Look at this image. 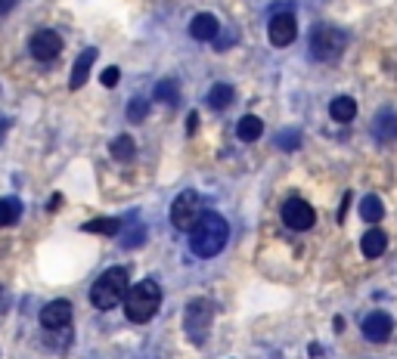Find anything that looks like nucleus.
Listing matches in <instances>:
<instances>
[{"instance_id": "29", "label": "nucleus", "mask_w": 397, "mask_h": 359, "mask_svg": "<svg viewBox=\"0 0 397 359\" xmlns=\"http://www.w3.org/2000/svg\"><path fill=\"white\" fill-rule=\"evenodd\" d=\"M196 130H199V115H196V111H190V115H186V133L193 137Z\"/></svg>"}, {"instance_id": "16", "label": "nucleus", "mask_w": 397, "mask_h": 359, "mask_svg": "<svg viewBox=\"0 0 397 359\" xmlns=\"http://www.w3.org/2000/svg\"><path fill=\"white\" fill-rule=\"evenodd\" d=\"M329 115H332V121L339 124H348L357 118V102L351 100V96H335L332 106H329Z\"/></svg>"}, {"instance_id": "25", "label": "nucleus", "mask_w": 397, "mask_h": 359, "mask_svg": "<svg viewBox=\"0 0 397 359\" xmlns=\"http://www.w3.org/2000/svg\"><path fill=\"white\" fill-rule=\"evenodd\" d=\"M276 146L286 149V152H292V149L301 146V133H298V130H282L280 137H276Z\"/></svg>"}, {"instance_id": "24", "label": "nucleus", "mask_w": 397, "mask_h": 359, "mask_svg": "<svg viewBox=\"0 0 397 359\" xmlns=\"http://www.w3.org/2000/svg\"><path fill=\"white\" fill-rule=\"evenodd\" d=\"M146 115H149V102L140 100V96H134V100L127 102V121L140 124V121H146Z\"/></svg>"}, {"instance_id": "4", "label": "nucleus", "mask_w": 397, "mask_h": 359, "mask_svg": "<svg viewBox=\"0 0 397 359\" xmlns=\"http://www.w3.org/2000/svg\"><path fill=\"white\" fill-rule=\"evenodd\" d=\"M348 47V34L335 25H313L311 32V53L320 62H339V56Z\"/></svg>"}, {"instance_id": "30", "label": "nucleus", "mask_w": 397, "mask_h": 359, "mask_svg": "<svg viewBox=\"0 0 397 359\" xmlns=\"http://www.w3.org/2000/svg\"><path fill=\"white\" fill-rule=\"evenodd\" d=\"M348 205H351V192H348V196L341 198V208H339V223L344 220V214H348Z\"/></svg>"}, {"instance_id": "13", "label": "nucleus", "mask_w": 397, "mask_h": 359, "mask_svg": "<svg viewBox=\"0 0 397 359\" xmlns=\"http://www.w3.org/2000/svg\"><path fill=\"white\" fill-rule=\"evenodd\" d=\"M96 47H87L84 53L78 56V62H74V69H72V81H69V87L72 90H81L87 84V78H91V69H93V62H96Z\"/></svg>"}, {"instance_id": "17", "label": "nucleus", "mask_w": 397, "mask_h": 359, "mask_svg": "<svg viewBox=\"0 0 397 359\" xmlns=\"http://www.w3.org/2000/svg\"><path fill=\"white\" fill-rule=\"evenodd\" d=\"M261 133H264V121H261L258 115H245V118H239V124H236V137L242 140V143H254V140H261Z\"/></svg>"}, {"instance_id": "3", "label": "nucleus", "mask_w": 397, "mask_h": 359, "mask_svg": "<svg viewBox=\"0 0 397 359\" xmlns=\"http://www.w3.org/2000/svg\"><path fill=\"white\" fill-rule=\"evenodd\" d=\"M127 285H131V279H127V269L124 266H109L106 273H103L100 279L93 282L91 304L96 306V310H112V306H118V304L124 301Z\"/></svg>"}, {"instance_id": "15", "label": "nucleus", "mask_w": 397, "mask_h": 359, "mask_svg": "<svg viewBox=\"0 0 397 359\" xmlns=\"http://www.w3.org/2000/svg\"><path fill=\"white\" fill-rule=\"evenodd\" d=\"M385 248H388V236L382 233V229H370V233L360 238V251H363V257H370V260L382 257Z\"/></svg>"}, {"instance_id": "8", "label": "nucleus", "mask_w": 397, "mask_h": 359, "mask_svg": "<svg viewBox=\"0 0 397 359\" xmlns=\"http://www.w3.org/2000/svg\"><path fill=\"white\" fill-rule=\"evenodd\" d=\"M313 220H317V214H313V208L307 205L304 198H289L286 205H282V223H286L289 229H295V233L311 229Z\"/></svg>"}, {"instance_id": "10", "label": "nucleus", "mask_w": 397, "mask_h": 359, "mask_svg": "<svg viewBox=\"0 0 397 359\" xmlns=\"http://www.w3.org/2000/svg\"><path fill=\"white\" fill-rule=\"evenodd\" d=\"M298 34V22L292 13H276V16L267 22V37H271L273 47H289Z\"/></svg>"}, {"instance_id": "34", "label": "nucleus", "mask_w": 397, "mask_h": 359, "mask_svg": "<svg viewBox=\"0 0 397 359\" xmlns=\"http://www.w3.org/2000/svg\"><path fill=\"white\" fill-rule=\"evenodd\" d=\"M4 130H6V121H4V118H0V140H4Z\"/></svg>"}, {"instance_id": "22", "label": "nucleus", "mask_w": 397, "mask_h": 359, "mask_svg": "<svg viewBox=\"0 0 397 359\" xmlns=\"http://www.w3.org/2000/svg\"><path fill=\"white\" fill-rule=\"evenodd\" d=\"M22 217V201L19 198H0V229L13 226Z\"/></svg>"}, {"instance_id": "32", "label": "nucleus", "mask_w": 397, "mask_h": 359, "mask_svg": "<svg viewBox=\"0 0 397 359\" xmlns=\"http://www.w3.org/2000/svg\"><path fill=\"white\" fill-rule=\"evenodd\" d=\"M311 356H313V359H320V356H323V347H320V344H317V341H313V344H311Z\"/></svg>"}, {"instance_id": "6", "label": "nucleus", "mask_w": 397, "mask_h": 359, "mask_svg": "<svg viewBox=\"0 0 397 359\" xmlns=\"http://www.w3.org/2000/svg\"><path fill=\"white\" fill-rule=\"evenodd\" d=\"M199 217H202V198H199V192H193V189L181 192V196L174 198V205H171V223H174V229L190 233V229L196 226Z\"/></svg>"}, {"instance_id": "21", "label": "nucleus", "mask_w": 397, "mask_h": 359, "mask_svg": "<svg viewBox=\"0 0 397 359\" xmlns=\"http://www.w3.org/2000/svg\"><path fill=\"white\" fill-rule=\"evenodd\" d=\"M152 96H155V102H168V106H174V102L181 100V87H177L174 78H164V81L155 84Z\"/></svg>"}, {"instance_id": "20", "label": "nucleus", "mask_w": 397, "mask_h": 359, "mask_svg": "<svg viewBox=\"0 0 397 359\" xmlns=\"http://www.w3.org/2000/svg\"><path fill=\"white\" fill-rule=\"evenodd\" d=\"M233 100H236V90L230 87V84H214L211 87V93H208V106H214V109H230L233 106Z\"/></svg>"}, {"instance_id": "2", "label": "nucleus", "mask_w": 397, "mask_h": 359, "mask_svg": "<svg viewBox=\"0 0 397 359\" xmlns=\"http://www.w3.org/2000/svg\"><path fill=\"white\" fill-rule=\"evenodd\" d=\"M159 306H162V288H159V282L155 279H143V282H137L134 288H127L124 316L131 319V323H137V325L149 323V319L159 313Z\"/></svg>"}, {"instance_id": "5", "label": "nucleus", "mask_w": 397, "mask_h": 359, "mask_svg": "<svg viewBox=\"0 0 397 359\" xmlns=\"http://www.w3.org/2000/svg\"><path fill=\"white\" fill-rule=\"evenodd\" d=\"M211 316H214V306H211V301H205V297H196V301L186 304V313H183L186 338L193 344H205L208 328H211Z\"/></svg>"}, {"instance_id": "1", "label": "nucleus", "mask_w": 397, "mask_h": 359, "mask_svg": "<svg viewBox=\"0 0 397 359\" xmlns=\"http://www.w3.org/2000/svg\"><path fill=\"white\" fill-rule=\"evenodd\" d=\"M230 238V223L221 214H202L196 226L190 229V251L202 260H211L223 251Z\"/></svg>"}, {"instance_id": "26", "label": "nucleus", "mask_w": 397, "mask_h": 359, "mask_svg": "<svg viewBox=\"0 0 397 359\" xmlns=\"http://www.w3.org/2000/svg\"><path fill=\"white\" fill-rule=\"evenodd\" d=\"M143 242H146V226H134L131 233H124V238H122L124 248H140Z\"/></svg>"}, {"instance_id": "18", "label": "nucleus", "mask_w": 397, "mask_h": 359, "mask_svg": "<svg viewBox=\"0 0 397 359\" xmlns=\"http://www.w3.org/2000/svg\"><path fill=\"white\" fill-rule=\"evenodd\" d=\"M81 229H84V233H93V236H115L118 229H122V220H118V217H96V220H87Z\"/></svg>"}, {"instance_id": "27", "label": "nucleus", "mask_w": 397, "mask_h": 359, "mask_svg": "<svg viewBox=\"0 0 397 359\" xmlns=\"http://www.w3.org/2000/svg\"><path fill=\"white\" fill-rule=\"evenodd\" d=\"M118 78H122V72H118V65H109V69L100 74L103 87H115V84H118Z\"/></svg>"}, {"instance_id": "9", "label": "nucleus", "mask_w": 397, "mask_h": 359, "mask_svg": "<svg viewBox=\"0 0 397 359\" xmlns=\"http://www.w3.org/2000/svg\"><path fill=\"white\" fill-rule=\"evenodd\" d=\"M41 325H44V332H63V328H69L72 325V304L65 301V297L50 301L41 310Z\"/></svg>"}, {"instance_id": "12", "label": "nucleus", "mask_w": 397, "mask_h": 359, "mask_svg": "<svg viewBox=\"0 0 397 359\" xmlns=\"http://www.w3.org/2000/svg\"><path fill=\"white\" fill-rule=\"evenodd\" d=\"M372 137L379 143H391L397 140V111L394 109H382L376 118H372Z\"/></svg>"}, {"instance_id": "23", "label": "nucleus", "mask_w": 397, "mask_h": 359, "mask_svg": "<svg viewBox=\"0 0 397 359\" xmlns=\"http://www.w3.org/2000/svg\"><path fill=\"white\" fill-rule=\"evenodd\" d=\"M360 217L366 223H379L382 217H385V205H382V198L379 196H366L360 201Z\"/></svg>"}, {"instance_id": "14", "label": "nucleus", "mask_w": 397, "mask_h": 359, "mask_svg": "<svg viewBox=\"0 0 397 359\" xmlns=\"http://www.w3.org/2000/svg\"><path fill=\"white\" fill-rule=\"evenodd\" d=\"M217 32H221V25H217V19L211 16V13H199V16L190 22V37L193 41H214Z\"/></svg>"}, {"instance_id": "33", "label": "nucleus", "mask_w": 397, "mask_h": 359, "mask_svg": "<svg viewBox=\"0 0 397 359\" xmlns=\"http://www.w3.org/2000/svg\"><path fill=\"white\" fill-rule=\"evenodd\" d=\"M59 205H63V196H53V198H50V205H47V208H50V211H56Z\"/></svg>"}, {"instance_id": "28", "label": "nucleus", "mask_w": 397, "mask_h": 359, "mask_svg": "<svg viewBox=\"0 0 397 359\" xmlns=\"http://www.w3.org/2000/svg\"><path fill=\"white\" fill-rule=\"evenodd\" d=\"M10 304H13V297H10V291H6L4 285H0V316H4L6 310H10Z\"/></svg>"}, {"instance_id": "7", "label": "nucleus", "mask_w": 397, "mask_h": 359, "mask_svg": "<svg viewBox=\"0 0 397 359\" xmlns=\"http://www.w3.org/2000/svg\"><path fill=\"white\" fill-rule=\"evenodd\" d=\"M28 50H32V56L37 59V62H50V59H56L59 53H63V37H59L53 28H41V32L32 34Z\"/></svg>"}, {"instance_id": "31", "label": "nucleus", "mask_w": 397, "mask_h": 359, "mask_svg": "<svg viewBox=\"0 0 397 359\" xmlns=\"http://www.w3.org/2000/svg\"><path fill=\"white\" fill-rule=\"evenodd\" d=\"M13 6H16V0H0V16H6Z\"/></svg>"}, {"instance_id": "11", "label": "nucleus", "mask_w": 397, "mask_h": 359, "mask_svg": "<svg viewBox=\"0 0 397 359\" xmlns=\"http://www.w3.org/2000/svg\"><path fill=\"white\" fill-rule=\"evenodd\" d=\"M363 338L370 341V344H385L388 338L394 334V319L388 316V313H370V316L363 319Z\"/></svg>"}, {"instance_id": "19", "label": "nucleus", "mask_w": 397, "mask_h": 359, "mask_svg": "<svg viewBox=\"0 0 397 359\" xmlns=\"http://www.w3.org/2000/svg\"><path fill=\"white\" fill-rule=\"evenodd\" d=\"M109 152H112V158H115V161H131L134 155H137V143H134V137H127V133H122V137L112 140Z\"/></svg>"}]
</instances>
